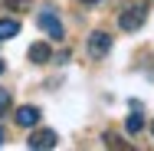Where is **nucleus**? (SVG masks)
<instances>
[{"label": "nucleus", "instance_id": "f257e3e1", "mask_svg": "<svg viewBox=\"0 0 154 151\" xmlns=\"http://www.w3.org/2000/svg\"><path fill=\"white\" fill-rule=\"evenodd\" d=\"M36 23H39V30H43V33H49V39H62V36H66V30H62V23H59V17H56L53 10H39Z\"/></svg>", "mask_w": 154, "mask_h": 151}, {"label": "nucleus", "instance_id": "f03ea898", "mask_svg": "<svg viewBox=\"0 0 154 151\" xmlns=\"http://www.w3.org/2000/svg\"><path fill=\"white\" fill-rule=\"evenodd\" d=\"M112 53V36L105 30H95L92 36H89V56L92 59H102V56H108Z\"/></svg>", "mask_w": 154, "mask_h": 151}, {"label": "nucleus", "instance_id": "7ed1b4c3", "mask_svg": "<svg viewBox=\"0 0 154 151\" xmlns=\"http://www.w3.org/2000/svg\"><path fill=\"white\" fill-rule=\"evenodd\" d=\"M118 27H122L125 33H134L144 27V7H128L122 17H118Z\"/></svg>", "mask_w": 154, "mask_h": 151}, {"label": "nucleus", "instance_id": "20e7f679", "mask_svg": "<svg viewBox=\"0 0 154 151\" xmlns=\"http://www.w3.org/2000/svg\"><path fill=\"white\" fill-rule=\"evenodd\" d=\"M33 151H46V148H56V131L53 128H39V131H33L30 141H26Z\"/></svg>", "mask_w": 154, "mask_h": 151}, {"label": "nucleus", "instance_id": "39448f33", "mask_svg": "<svg viewBox=\"0 0 154 151\" xmlns=\"http://www.w3.org/2000/svg\"><path fill=\"white\" fill-rule=\"evenodd\" d=\"M13 121H17L20 128H36V125H39V109H36V105H20V109L13 112Z\"/></svg>", "mask_w": 154, "mask_h": 151}, {"label": "nucleus", "instance_id": "423d86ee", "mask_svg": "<svg viewBox=\"0 0 154 151\" xmlns=\"http://www.w3.org/2000/svg\"><path fill=\"white\" fill-rule=\"evenodd\" d=\"M26 56H30V62L43 66V62H49V59H53V49H49V43H33Z\"/></svg>", "mask_w": 154, "mask_h": 151}, {"label": "nucleus", "instance_id": "0eeeda50", "mask_svg": "<svg viewBox=\"0 0 154 151\" xmlns=\"http://www.w3.org/2000/svg\"><path fill=\"white\" fill-rule=\"evenodd\" d=\"M17 33H20V23H17L13 17H3V20H0V39H13Z\"/></svg>", "mask_w": 154, "mask_h": 151}, {"label": "nucleus", "instance_id": "6e6552de", "mask_svg": "<svg viewBox=\"0 0 154 151\" xmlns=\"http://www.w3.org/2000/svg\"><path fill=\"white\" fill-rule=\"evenodd\" d=\"M125 128H128V135H138L141 128H144V118L134 112V115H128V121H125Z\"/></svg>", "mask_w": 154, "mask_h": 151}, {"label": "nucleus", "instance_id": "1a4fd4ad", "mask_svg": "<svg viewBox=\"0 0 154 151\" xmlns=\"http://www.w3.org/2000/svg\"><path fill=\"white\" fill-rule=\"evenodd\" d=\"M105 145H108V148H128V145H125L115 131H108V135H105Z\"/></svg>", "mask_w": 154, "mask_h": 151}, {"label": "nucleus", "instance_id": "9d476101", "mask_svg": "<svg viewBox=\"0 0 154 151\" xmlns=\"http://www.w3.org/2000/svg\"><path fill=\"white\" fill-rule=\"evenodd\" d=\"M7 109H10V92H7V89H0V115H3Z\"/></svg>", "mask_w": 154, "mask_h": 151}, {"label": "nucleus", "instance_id": "9b49d317", "mask_svg": "<svg viewBox=\"0 0 154 151\" xmlns=\"http://www.w3.org/2000/svg\"><path fill=\"white\" fill-rule=\"evenodd\" d=\"M134 7H148V0H134Z\"/></svg>", "mask_w": 154, "mask_h": 151}, {"label": "nucleus", "instance_id": "f8f14e48", "mask_svg": "<svg viewBox=\"0 0 154 151\" xmlns=\"http://www.w3.org/2000/svg\"><path fill=\"white\" fill-rule=\"evenodd\" d=\"M3 141H7V135H3V128H0V145H3Z\"/></svg>", "mask_w": 154, "mask_h": 151}, {"label": "nucleus", "instance_id": "ddd939ff", "mask_svg": "<svg viewBox=\"0 0 154 151\" xmlns=\"http://www.w3.org/2000/svg\"><path fill=\"white\" fill-rule=\"evenodd\" d=\"M3 69H7V66H3V59H0V76H3Z\"/></svg>", "mask_w": 154, "mask_h": 151}, {"label": "nucleus", "instance_id": "4468645a", "mask_svg": "<svg viewBox=\"0 0 154 151\" xmlns=\"http://www.w3.org/2000/svg\"><path fill=\"white\" fill-rule=\"evenodd\" d=\"M82 3H98V0H82Z\"/></svg>", "mask_w": 154, "mask_h": 151}, {"label": "nucleus", "instance_id": "2eb2a0df", "mask_svg": "<svg viewBox=\"0 0 154 151\" xmlns=\"http://www.w3.org/2000/svg\"><path fill=\"white\" fill-rule=\"evenodd\" d=\"M151 135H154V121H151Z\"/></svg>", "mask_w": 154, "mask_h": 151}]
</instances>
